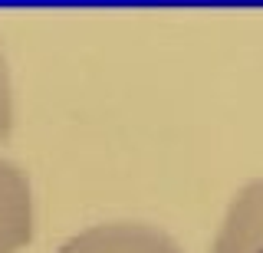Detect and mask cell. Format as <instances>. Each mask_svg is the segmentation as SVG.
Here are the masks:
<instances>
[{"instance_id": "4", "label": "cell", "mask_w": 263, "mask_h": 253, "mask_svg": "<svg viewBox=\"0 0 263 253\" xmlns=\"http://www.w3.org/2000/svg\"><path fill=\"white\" fill-rule=\"evenodd\" d=\"M13 128H16V95H13L7 50H4V40H0V145L13 138Z\"/></svg>"}, {"instance_id": "3", "label": "cell", "mask_w": 263, "mask_h": 253, "mask_svg": "<svg viewBox=\"0 0 263 253\" xmlns=\"http://www.w3.org/2000/svg\"><path fill=\"white\" fill-rule=\"evenodd\" d=\"M211 253H263V178H250L227 201Z\"/></svg>"}, {"instance_id": "2", "label": "cell", "mask_w": 263, "mask_h": 253, "mask_svg": "<svg viewBox=\"0 0 263 253\" xmlns=\"http://www.w3.org/2000/svg\"><path fill=\"white\" fill-rule=\"evenodd\" d=\"M36 233V201L30 174L0 154V253H20Z\"/></svg>"}, {"instance_id": "1", "label": "cell", "mask_w": 263, "mask_h": 253, "mask_svg": "<svg viewBox=\"0 0 263 253\" xmlns=\"http://www.w3.org/2000/svg\"><path fill=\"white\" fill-rule=\"evenodd\" d=\"M53 253H184L168 230L145 220H102L63 240Z\"/></svg>"}]
</instances>
